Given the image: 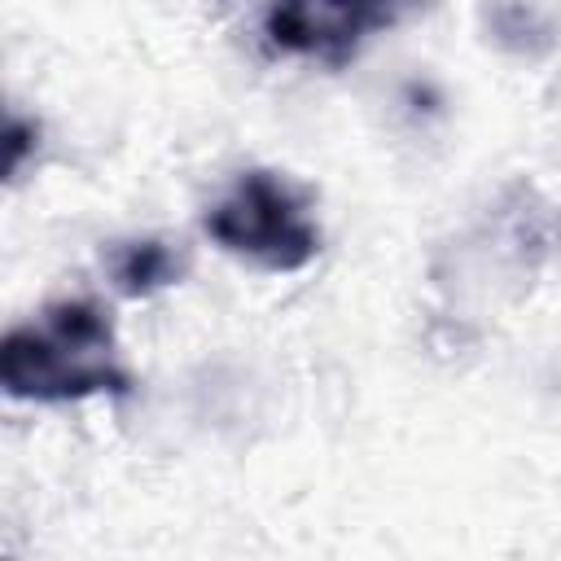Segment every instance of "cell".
<instances>
[{
    "instance_id": "obj_5",
    "label": "cell",
    "mask_w": 561,
    "mask_h": 561,
    "mask_svg": "<svg viewBox=\"0 0 561 561\" xmlns=\"http://www.w3.org/2000/svg\"><path fill=\"white\" fill-rule=\"evenodd\" d=\"M31 149H39V123H31L22 114H9V127H4V175L9 180L22 175Z\"/></svg>"
},
{
    "instance_id": "obj_2",
    "label": "cell",
    "mask_w": 561,
    "mask_h": 561,
    "mask_svg": "<svg viewBox=\"0 0 561 561\" xmlns=\"http://www.w3.org/2000/svg\"><path fill=\"white\" fill-rule=\"evenodd\" d=\"M206 232L228 254L267 272H298L320 254V228L307 219L302 197L272 171H245L206 210Z\"/></svg>"
},
{
    "instance_id": "obj_1",
    "label": "cell",
    "mask_w": 561,
    "mask_h": 561,
    "mask_svg": "<svg viewBox=\"0 0 561 561\" xmlns=\"http://www.w3.org/2000/svg\"><path fill=\"white\" fill-rule=\"evenodd\" d=\"M0 386L31 403H70L88 394H127L131 373L118 355V333L105 307L66 298L4 333Z\"/></svg>"
},
{
    "instance_id": "obj_4",
    "label": "cell",
    "mask_w": 561,
    "mask_h": 561,
    "mask_svg": "<svg viewBox=\"0 0 561 561\" xmlns=\"http://www.w3.org/2000/svg\"><path fill=\"white\" fill-rule=\"evenodd\" d=\"M184 276V254L167 237H131L110 250V280L123 298H149Z\"/></svg>"
},
{
    "instance_id": "obj_3",
    "label": "cell",
    "mask_w": 561,
    "mask_h": 561,
    "mask_svg": "<svg viewBox=\"0 0 561 561\" xmlns=\"http://www.w3.org/2000/svg\"><path fill=\"white\" fill-rule=\"evenodd\" d=\"M390 22L394 9L386 0H272L263 35L280 53L346 66L359 53V44Z\"/></svg>"
},
{
    "instance_id": "obj_6",
    "label": "cell",
    "mask_w": 561,
    "mask_h": 561,
    "mask_svg": "<svg viewBox=\"0 0 561 561\" xmlns=\"http://www.w3.org/2000/svg\"><path fill=\"white\" fill-rule=\"evenodd\" d=\"M390 9H403V4H425V0H386Z\"/></svg>"
}]
</instances>
